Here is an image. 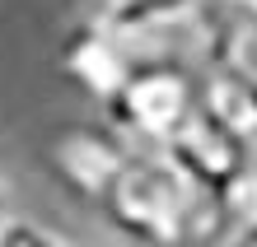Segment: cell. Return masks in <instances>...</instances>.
Listing matches in <instances>:
<instances>
[{
  "mask_svg": "<svg viewBox=\"0 0 257 247\" xmlns=\"http://www.w3.org/2000/svg\"><path fill=\"white\" fill-rule=\"evenodd\" d=\"M103 214L136 242H210L229 238L224 196L210 191L169 145H136L122 163Z\"/></svg>",
  "mask_w": 257,
  "mask_h": 247,
  "instance_id": "6da1fadb",
  "label": "cell"
},
{
  "mask_svg": "<svg viewBox=\"0 0 257 247\" xmlns=\"http://www.w3.org/2000/svg\"><path fill=\"white\" fill-rule=\"evenodd\" d=\"M201 70L206 66H196L183 47L145 42V56L103 103V117L122 126L136 145H169L201 112Z\"/></svg>",
  "mask_w": 257,
  "mask_h": 247,
  "instance_id": "7a4b0ae2",
  "label": "cell"
},
{
  "mask_svg": "<svg viewBox=\"0 0 257 247\" xmlns=\"http://www.w3.org/2000/svg\"><path fill=\"white\" fill-rule=\"evenodd\" d=\"M131 149H136V140L122 126H112L108 117L70 121V126H56L42 140V168L70 200L103 210V200H108L122 163L131 159Z\"/></svg>",
  "mask_w": 257,
  "mask_h": 247,
  "instance_id": "3957f363",
  "label": "cell"
},
{
  "mask_svg": "<svg viewBox=\"0 0 257 247\" xmlns=\"http://www.w3.org/2000/svg\"><path fill=\"white\" fill-rule=\"evenodd\" d=\"M141 56H145V38L126 33V28H117V24H103L98 14H89V19H80L61 38L56 66H61V75L80 94H89L103 107L126 84V75L136 70Z\"/></svg>",
  "mask_w": 257,
  "mask_h": 247,
  "instance_id": "277c9868",
  "label": "cell"
},
{
  "mask_svg": "<svg viewBox=\"0 0 257 247\" xmlns=\"http://www.w3.org/2000/svg\"><path fill=\"white\" fill-rule=\"evenodd\" d=\"M169 149L206 182L210 191H224L229 182H238V177L252 168V159H257V154L238 140V135L224 126L220 117L206 112V103H201V112H196L187 126L169 140Z\"/></svg>",
  "mask_w": 257,
  "mask_h": 247,
  "instance_id": "5b68a950",
  "label": "cell"
},
{
  "mask_svg": "<svg viewBox=\"0 0 257 247\" xmlns=\"http://www.w3.org/2000/svg\"><path fill=\"white\" fill-rule=\"evenodd\" d=\"M196 42L201 61H238L257 70V0H196Z\"/></svg>",
  "mask_w": 257,
  "mask_h": 247,
  "instance_id": "8992f818",
  "label": "cell"
},
{
  "mask_svg": "<svg viewBox=\"0 0 257 247\" xmlns=\"http://www.w3.org/2000/svg\"><path fill=\"white\" fill-rule=\"evenodd\" d=\"M201 103L257 154V70L238 61H215L201 70Z\"/></svg>",
  "mask_w": 257,
  "mask_h": 247,
  "instance_id": "52a82bcc",
  "label": "cell"
},
{
  "mask_svg": "<svg viewBox=\"0 0 257 247\" xmlns=\"http://www.w3.org/2000/svg\"><path fill=\"white\" fill-rule=\"evenodd\" d=\"M89 14L145 42H178L192 33L196 0H89Z\"/></svg>",
  "mask_w": 257,
  "mask_h": 247,
  "instance_id": "ba28073f",
  "label": "cell"
},
{
  "mask_svg": "<svg viewBox=\"0 0 257 247\" xmlns=\"http://www.w3.org/2000/svg\"><path fill=\"white\" fill-rule=\"evenodd\" d=\"M56 242H66L61 228H52V224H38V219H19V214H5L0 219V247H56Z\"/></svg>",
  "mask_w": 257,
  "mask_h": 247,
  "instance_id": "9c48e42d",
  "label": "cell"
},
{
  "mask_svg": "<svg viewBox=\"0 0 257 247\" xmlns=\"http://www.w3.org/2000/svg\"><path fill=\"white\" fill-rule=\"evenodd\" d=\"M10 214V196H5V182H0V219Z\"/></svg>",
  "mask_w": 257,
  "mask_h": 247,
  "instance_id": "30bf717a",
  "label": "cell"
}]
</instances>
